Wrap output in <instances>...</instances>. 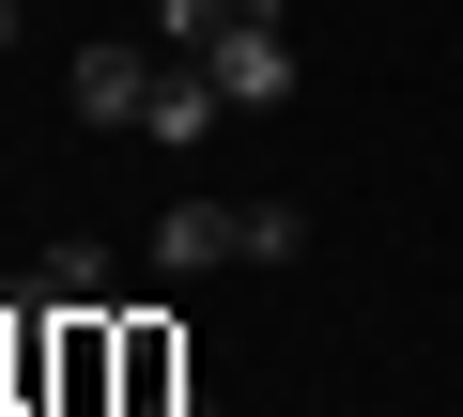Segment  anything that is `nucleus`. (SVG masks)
Returning a JSON list of instances; mask_svg holds the SVG:
<instances>
[{
  "instance_id": "6",
  "label": "nucleus",
  "mask_w": 463,
  "mask_h": 417,
  "mask_svg": "<svg viewBox=\"0 0 463 417\" xmlns=\"http://www.w3.org/2000/svg\"><path fill=\"white\" fill-rule=\"evenodd\" d=\"M139 417H201V386H170V402H139Z\"/></svg>"
},
{
  "instance_id": "5",
  "label": "nucleus",
  "mask_w": 463,
  "mask_h": 417,
  "mask_svg": "<svg viewBox=\"0 0 463 417\" xmlns=\"http://www.w3.org/2000/svg\"><path fill=\"white\" fill-rule=\"evenodd\" d=\"M232 16H248V0H155V47H185V62H201Z\"/></svg>"
},
{
  "instance_id": "3",
  "label": "nucleus",
  "mask_w": 463,
  "mask_h": 417,
  "mask_svg": "<svg viewBox=\"0 0 463 417\" xmlns=\"http://www.w3.org/2000/svg\"><path fill=\"white\" fill-rule=\"evenodd\" d=\"M139 124H155L170 155H201V139L232 124V93H216V62H155V93H139Z\"/></svg>"
},
{
  "instance_id": "1",
  "label": "nucleus",
  "mask_w": 463,
  "mask_h": 417,
  "mask_svg": "<svg viewBox=\"0 0 463 417\" xmlns=\"http://www.w3.org/2000/svg\"><path fill=\"white\" fill-rule=\"evenodd\" d=\"M201 62H216V93H232V109H279V93H294V32H279V0H248V16H232Z\"/></svg>"
},
{
  "instance_id": "7",
  "label": "nucleus",
  "mask_w": 463,
  "mask_h": 417,
  "mask_svg": "<svg viewBox=\"0 0 463 417\" xmlns=\"http://www.w3.org/2000/svg\"><path fill=\"white\" fill-rule=\"evenodd\" d=\"M0 47H16V0H0Z\"/></svg>"
},
{
  "instance_id": "4",
  "label": "nucleus",
  "mask_w": 463,
  "mask_h": 417,
  "mask_svg": "<svg viewBox=\"0 0 463 417\" xmlns=\"http://www.w3.org/2000/svg\"><path fill=\"white\" fill-rule=\"evenodd\" d=\"M139 93H155L139 47H78V124H139Z\"/></svg>"
},
{
  "instance_id": "2",
  "label": "nucleus",
  "mask_w": 463,
  "mask_h": 417,
  "mask_svg": "<svg viewBox=\"0 0 463 417\" xmlns=\"http://www.w3.org/2000/svg\"><path fill=\"white\" fill-rule=\"evenodd\" d=\"M155 263H170V279H201V263H248V201H201V185H185L170 217H155Z\"/></svg>"
}]
</instances>
